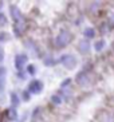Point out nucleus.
Returning <instances> with one entry per match:
<instances>
[{
    "instance_id": "obj_22",
    "label": "nucleus",
    "mask_w": 114,
    "mask_h": 122,
    "mask_svg": "<svg viewBox=\"0 0 114 122\" xmlns=\"http://www.w3.org/2000/svg\"><path fill=\"white\" fill-rule=\"evenodd\" d=\"M0 117H1V111H0Z\"/></svg>"
},
{
    "instance_id": "obj_13",
    "label": "nucleus",
    "mask_w": 114,
    "mask_h": 122,
    "mask_svg": "<svg viewBox=\"0 0 114 122\" xmlns=\"http://www.w3.org/2000/svg\"><path fill=\"white\" fill-rule=\"evenodd\" d=\"M4 87H5V81H4V76H0V93L4 91Z\"/></svg>"
},
{
    "instance_id": "obj_8",
    "label": "nucleus",
    "mask_w": 114,
    "mask_h": 122,
    "mask_svg": "<svg viewBox=\"0 0 114 122\" xmlns=\"http://www.w3.org/2000/svg\"><path fill=\"white\" fill-rule=\"evenodd\" d=\"M79 51H81V52H87V51H89V43H87V42H86V40H82V42H81V43H79Z\"/></svg>"
},
{
    "instance_id": "obj_17",
    "label": "nucleus",
    "mask_w": 114,
    "mask_h": 122,
    "mask_svg": "<svg viewBox=\"0 0 114 122\" xmlns=\"http://www.w3.org/2000/svg\"><path fill=\"white\" fill-rule=\"evenodd\" d=\"M109 24H110V27L114 28V15H111L110 18H109Z\"/></svg>"
},
{
    "instance_id": "obj_20",
    "label": "nucleus",
    "mask_w": 114,
    "mask_h": 122,
    "mask_svg": "<svg viewBox=\"0 0 114 122\" xmlns=\"http://www.w3.org/2000/svg\"><path fill=\"white\" fill-rule=\"evenodd\" d=\"M68 81H70V79H66V82L62 83V86H66V85H68Z\"/></svg>"
},
{
    "instance_id": "obj_4",
    "label": "nucleus",
    "mask_w": 114,
    "mask_h": 122,
    "mask_svg": "<svg viewBox=\"0 0 114 122\" xmlns=\"http://www.w3.org/2000/svg\"><path fill=\"white\" fill-rule=\"evenodd\" d=\"M10 12H11L12 19L15 20V23H19V22L23 20V15H21L20 10H19L16 5H11V7H10Z\"/></svg>"
},
{
    "instance_id": "obj_14",
    "label": "nucleus",
    "mask_w": 114,
    "mask_h": 122,
    "mask_svg": "<svg viewBox=\"0 0 114 122\" xmlns=\"http://www.w3.org/2000/svg\"><path fill=\"white\" fill-rule=\"evenodd\" d=\"M51 101H52V103H55V105H59V103L62 102L61 97H58V95H52V98H51Z\"/></svg>"
},
{
    "instance_id": "obj_5",
    "label": "nucleus",
    "mask_w": 114,
    "mask_h": 122,
    "mask_svg": "<svg viewBox=\"0 0 114 122\" xmlns=\"http://www.w3.org/2000/svg\"><path fill=\"white\" fill-rule=\"evenodd\" d=\"M42 89H43V83L40 82V81H38V79H35V81H32V82L30 83V91H31V93L38 94V93L42 91Z\"/></svg>"
},
{
    "instance_id": "obj_16",
    "label": "nucleus",
    "mask_w": 114,
    "mask_h": 122,
    "mask_svg": "<svg viewBox=\"0 0 114 122\" xmlns=\"http://www.w3.org/2000/svg\"><path fill=\"white\" fill-rule=\"evenodd\" d=\"M8 36L7 32H0V40H8Z\"/></svg>"
},
{
    "instance_id": "obj_18",
    "label": "nucleus",
    "mask_w": 114,
    "mask_h": 122,
    "mask_svg": "<svg viewBox=\"0 0 114 122\" xmlns=\"http://www.w3.org/2000/svg\"><path fill=\"white\" fill-rule=\"evenodd\" d=\"M3 59H4V50L0 47V62L3 61Z\"/></svg>"
},
{
    "instance_id": "obj_21",
    "label": "nucleus",
    "mask_w": 114,
    "mask_h": 122,
    "mask_svg": "<svg viewBox=\"0 0 114 122\" xmlns=\"http://www.w3.org/2000/svg\"><path fill=\"white\" fill-rule=\"evenodd\" d=\"M91 122H98V121H97V119H95V121H91Z\"/></svg>"
},
{
    "instance_id": "obj_15",
    "label": "nucleus",
    "mask_w": 114,
    "mask_h": 122,
    "mask_svg": "<svg viewBox=\"0 0 114 122\" xmlns=\"http://www.w3.org/2000/svg\"><path fill=\"white\" fill-rule=\"evenodd\" d=\"M7 23V19H5V16H4L3 14H0V25H4Z\"/></svg>"
},
{
    "instance_id": "obj_6",
    "label": "nucleus",
    "mask_w": 114,
    "mask_h": 122,
    "mask_svg": "<svg viewBox=\"0 0 114 122\" xmlns=\"http://www.w3.org/2000/svg\"><path fill=\"white\" fill-rule=\"evenodd\" d=\"M77 82H78V85H81V86L89 85V78H87L86 71H81L78 75H77Z\"/></svg>"
},
{
    "instance_id": "obj_10",
    "label": "nucleus",
    "mask_w": 114,
    "mask_h": 122,
    "mask_svg": "<svg viewBox=\"0 0 114 122\" xmlns=\"http://www.w3.org/2000/svg\"><path fill=\"white\" fill-rule=\"evenodd\" d=\"M11 98H12V105H14V106H18L19 102H20L19 98H18V95H16L15 93H11Z\"/></svg>"
},
{
    "instance_id": "obj_19",
    "label": "nucleus",
    "mask_w": 114,
    "mask_h": 122,
    "mask_svg": "<svg viewBox=\"0 0 114 122\" xmlns=\"http://www.w3.org/2000/svg\"><path fill=\"white\" fill-rule=\"evenodd\" d=\"M28 72L30 74H34V72H35V67H34V66H28Z\"/></svg>"
},
{
    "instance_id": "obj_2",
    "label": "nucleus",
    "mask_w": 114,
    "mask_h": 122,
    "mask_svg": "<svg viewBox=\"0 0 114 122\" xmlns=\"http://www.w3.org/2000/svg\"><path fill=\"white\" fill-rule=\"evenodd\" d=\"M97 121L98 122H114V114L110 111L102 110L97 115Z\"/></svg>"
},
{
    "instance_id": "obj_3",
    "label": "nucleus",
    "mask_w": 114,
    "mask_h": 122,
    "mask_svg": "<svg viewBox=\"0 0 114 122\" xmlns=\"http://www.w3.org/2000/svg\"><path fill=\"white\" fill-rule=\"evenodd\" d=\"M62 65L67 70H73L77 66V59L73 55H64V56H62Z\"/></svg>"
},
{
    "instance_id": "obj_7",
    "label": "nucleus",
    "mask_w": 114,
    "mask_h": 122,
    "mask_svg": "<svg viewBox=\"0 0 114 122\" xmlns=\"http://www.w3.org/2000/svg\"><path fill=\"white\" fill-rule=\"evenodd\" d=\"M27 63V56H26L24 54H20L16 56V59H15V65H16V67H18V70H21L23 68V66Z\"/></svg>"
},
{
    "instance_id": "obj_9",
    "label": "nucleus",
    "mask_w": 114,
    "mask_h": 122,
    "mask_svg": "<svg viewBox=\"0 0 114 122\" xmlns=\"http://www.w3.org/2000/svg\"><path fill=\"white\" fill-rule=\"evenodd\" d=\"M104 46H105V42H104L102 39L97 40V42H95V44H94V47H95V50H97V51H101L102 48H104Z\"/></svg>"
},
{
    "instance_id": "obj_11",
    "label": "nucleus",
    "mask_w": 114,
    "mask_h": 122,
    "mask_svg": "<svg viewBox=\"0 0 114 122\" xmlns=\"http://www.w3.org/2000/svg\"><path fill=\"white\" fill-rule=\"evenodd\" d=\"M85 36L86 38H94V30L93 28H86L85 30Z\"/></svg>"
},
{
    "instance_id": "obj_12",
    "label": "nucleus",
    "mask_w": 114,
    "mask_h": 122,
    "mask_svg": "<svg viewBox=\"0 0 114 122\" xmlns=\"http://www.w3.org/2000/svg\"><path fill=\"white\" fill-rule=\"evenodd\" d=\"M7 113H8V118L10 119H16V111H15V109H10Z\"/></svg>"
},
{
    "instance_id": "obj_1",
    "label": "nucleus",
    "mask_w": 114,
    "mask_h": 122,
    "mask_svg": "<svg viewBox=\"0 0 114 122\" xmlns=\"http://www.w3.org/2000/svg\"><path fill=\"white\" fill-rule=\"evenodd\" d=\"M70 40H71V35H70L67 31H62V32L55 38V46L62 48V47L67 46V44L70 43Z\"/></svg>"
}]
</instances>
